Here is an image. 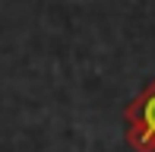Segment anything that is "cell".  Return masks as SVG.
I'll return each instance as SVG.
<instances>
[{
  "mask_svg": "<svg viewBox=\"0 0 155 152\" xmlns=\"http://www.w3.org/2000/svg\"><path fill=\"white\" fill-rule=\"evenodd\" d=\"M124 127L133 152H155V76L124 105Z\"/></svg>",
  "mask_w": 155,
  "mask_h": 152,
  "instance_id": "6da1fadb",
  "label": "cell"
}]
</instances>
